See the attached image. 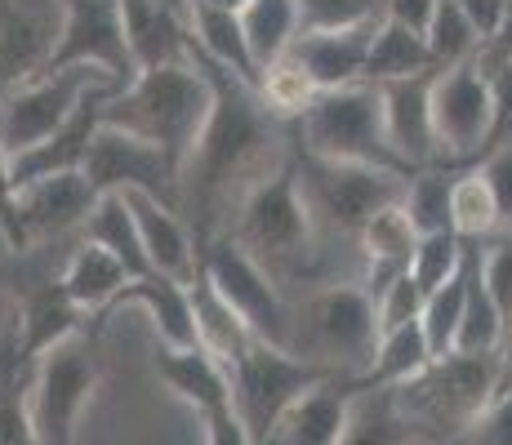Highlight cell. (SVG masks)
Listing matches in <instances>:
<instances>
[{
  "label": "cell",
  "mask_w": 512,
  "mask_h": 445,
  "mask_svg": "<svg viewBox=\"0 0 512 445\" xmlns=\"http://www.w3.org/2000/svg\"><path fill=\"white\" fill-rule=\"evenodd\" d=\"M294 165H299V187L317 232L352 245H357L361 227L383 205L406 196V183H410V174L374 170V165H352V161H321V156H308L299 147H294Z\"/></svg>",
  "instance_id": "obj_7"
},
{
  "label": "cell",
  "mask_w": 512,
  "mask_h": 445,
  "mask_svg": "<svg viewBox=\"0 0 512 445\" xmlns=\"http://www.w3.org/2000/svg\"><path fill=\"white\" fill-rule=\"evenodd\" d=\"M241 27L245 41L254 49V63L272 67L277 58H285L299 41V0H250L241 9Z\"/></svg>",
  "instance_id": "obj_33"
},
{
  "label": "cell",
  "mask_w": 512,
  "mask_h": 445,
  "mask_svg": "<svg viewBox=\"0 0 512 445\" xmlns=\"http://www.w3.org/2000/svg\"><path fill=\"white\" fill-rule=\"evenodd\" d=\"M125 18V41H130L134 67H165V63H187L192 58V23L165 9L161 0H121Z\"/></svg>",
  "instance_id": "obj_22"
},
{
  "label": "cell",
  "mask_w": 512,
  "mask_h": 445,
  "mask_svg": "<svg viewBox=\"0 0 512 445\" xmlns=\"http://www.w3.org/2000/svg\"><path fill=\"white\" fill-rule=\"evenodd\" d=\"M379 308L361 281H326L312 285L294 303V339L290 352L339 379L357 383L370 370L379 348Z\"/></svg>",
  "instance_id": "obj_4"
},
{
  "label": "cell",
  "mask_w": 512,
  "mask_h": 445,
  "mask_svg": "<svg viewBox=\"0 0 512 445\" xmlns=\"http://www.w3.org/2000/svg\"><path fill=\"white\" fill-rule=\"evenodd\" d=\"M81 174L90 178L98 196L107 192H152L161 201L179 205V170L165 161V152L147 138L116 130V125H98L90 156H85Z\"/></svg>",
  "instance_id": "obj_14"
},
{
  "label": "cell",
  "mask_w": 512,
  "mask_h": 445,
  "mask_svg": "<svg viewBox=\"0 0 512 445\" xmlns=\"http://www.w3.org/2000/svg\"><path fill=\"white\" fill-rule=\"evenodd\" d=\"M165 9H174V14L179 18H187V23H192V0H161Z\"/></svg>",
  "instance_id": "obj_52"
},
{
  "label": "cell",
  "mask_w": 512,
  "mask_h": 445,
  "mask_svg": "<svg viewBox=\"0 0 512 445\" xmlns=\"http://www.w3.org/2000/svg\"><path fill=\"white\" fill-rule=\"evenodd\" d=\"M121 196L134 210V223H139L152 272L170 276V281H179V285H192L196 276H201V245H196V232H192V223L183 219V210L152 192H121Z\"/></svg>",
  "instance_id": "obj_17"
},
{
  "label": "cell",
  "mask_w": 512,
  "mask_h": 445,
  "mask_svg": "<svg viewBox=\"0 0 512 445\" xmlns=\"http://www.w3.org/2000/svg\"><path fill=\"white\" fill-rule=\"evenodd\" d=\"M374 27H348V32H312L294 41V63L312 76L317 89H343L366 81V63H370V45H374Z\"/></svg>",
  "instance_id": "obj_23"
},
{
  "label": "cell",
  "mask_w": 512,
  "mask_h": 445,
  "mask_svg": "<svg viewBox=\"0 0 512 445\" xmlns=\"http://www.w3.org/2000/svg\"><path fill=\"white\" fill-rule=\"evenodd\" d=\"M419 227L415 219H410V210H406V196L401 201H392V205H383L374 219L361 227V236H357V250H361V263H366V290L374 294L379 285H388L392 276H401V272H410V259H415V250H419Z\"/></svg>",
  "instance_id": "obj_24"
},
{
  "label": "cell",
  "mask_w": 512,
  "mask_h": 445,
  "mask_svg": "<svg viewBox=\"0 0 512 445\" xmlns=\"http://www.w3.org/2000/svg\"><path fill=\"white\" fill-rule=\"evenodd\" d=\"M156 374L179 401H187L196 414H214L232 405V374L219 356H210L201 343L192 348H170L156 343Z\"/></svg>",
  "instance_id": "obj_21"
},
{
  "label": "cell",
  "mask_w": 512,
  "mask_h": 445,
  "mask_svg": "<svg viewBox=\"0 0 512 445\" xmlns=\"http://www.w3.org/2000/svg\"><path fill=\"white\" fill-rule=\"evenodd\" d=\"M432 361H437V352H432L428 334H423L419 321H410V325H397V330L379 334L370 370L361 374L357 383H366V388H401V383H410L419 370H428Z\"/></svg>",
  "instance_id": "obj_32"
},
{
  "label": "cell",
  "mask_w": 512,
  "mask_h": 445,
  "mask_svg": "<svg viewBox=\"0 0 512 445\" xmlns=\"http://www.w3.org/2000/svg\"><path fill=\"white\" fill-rule=\"evenodd\" d=\"M468 245L472 241H464V236H455V232H423L419 236V250H415V259H410V276L423 285V294L446 285L450 276L464 267Z\"/></svg>",
  "instance_id": "obj_40"
},
{
  "label": "cell",
  "mask_w": 512,
  "mask_h": 445,
  "mask_svg": "<svg viewBox=\"0 0 512 445\" xmlns=\"http://www.w3.org/2000/svg\"><path fill=\"white\" fill-rule=\"evenodd\" d=\"M432 14H437V0H383V18H397L415 32H428Z\"/></svg>",
  "instance_id": "obj_48"
},
{
  "label": "cell",
  "mask_w": 512,
  "mask_h": 445,
  "mask_svg": "<svg viewBox=\"0 0 512 445\" xmlns=\"http://www.w3.org/2000/svg\"><path fill=\"white\" fill-rule=\"evenodd\" d=\"M81 241H90V245H98V250L112 254V259H121L130 276L152 272L147 250H143V236H139V223H134V210L121 192L98 196L90 219H85V227H81Z\"/></svg>",
  "instance_id": "obj_30"
},
{
  "label": "cell",
  "mask_w": 512,
  "mask_h": 445,
  "mask_svg": "<svg viewBox=\"0 0 512 445\" xmlns=\"http://www.w3.org/2000/svg\"><path fill=\"white\" fill-rule=\"evenodd\" d=\"M468 276H472V245H468L464 267H459L446 285H437V290L428 294V303H423L419 325H423V334H428V343L437 356L455 352L459 325H464V308H468Z\"/></svg>",
  "instance_id": "obj_35"
},
{
  "label": "cell",
  "mask_w": 512,
  "mask_h": 445,
  "mask_svg": "<svg viewBox=\"0 0 512 445\" xmlns=\"http://www.w3.org/2000/svg\"><path fill=\"white\" fill-rule=\"evenodd\" d=\"M98 89H121L112 76L94 72V67H63V72H41L32 81L14 85L0 94V147L5 156L32 152L54 130H63L76 116V107Z\"/></svg>",
  "instance_id": "obj_10"
},
{
  "label": "cell",
  "mask_w": 512,
  "mask_h": 445,
  "mask_svg": "<svg viewBox=\"0 0 512 445\" xmlns=\"http://www.w3.org/2000/svg\"><path fill=\"white\" fill-rule=\"evenodd\" d=\"M504 312L495 308L486 281H481V245H472V276H468V308H464V325H459L455 352H499L504 343Z\"/></svg>",
  "instance_id": "obj_36"
},
{
  "label": "cell",
  "mask_w": 512,
  "mask_h": 445,
  "mask_svg": "<svg viewBox=\"0 0 512 445\" xmlns=\"http://www.w3.org/2000/svg\"><path fill=\"white\" fill-rule=\"evenodd\" d=\"M210 107H214V85L205 76V67L196 63L192 49L187 63L147 67V72L134 76L121 94H112L103 103V121L156 143L183 178L187 156H192L196 138L210 121Z\"/></svg>",
  "instance_id": "obj_3"
},
{
  "label": "cell",
  "mask_w": 512,
  "mask_h": 445,
  "mask_svg": "<svg viewBox=\"0 0 512 445\" xmlns=\"http://www.w3.org/2000/svg\"><path fill=\"white\" fill-rule=\"evenodd\" d=\"M192 41L210 63H219L223 72L241 76L245 85L259 89V63H254V49L245 41L241 14L232 9H214V5H196L192 0Z\"/></svg>",
  "instance_id": "obj_27"
},
{
  "label": "cell",
  "mask_w": 512,
  "mask_h": 445,
  "mask_svg": "<svg viewBox=\"0 0 512 445\" xmlns=\"http://www.w3.org/2000/svg\"><path fill=\"white\" fill-rule=\"evenodd\" d=\"M201 432H205V445H254L250 428H245L241 414H236V405L214 410V414H201Z\"/></svg>",
  "instance_id": "obj_46"
},
{
  "label": "cell",
  "mask_w": 512,
  "mask_h": 445,
  "mask_svg": "<svg viewBox=\"0 0 512 445\" xmlns=\"http://www.w3.org/2000/svg\"><path fill=\"white\" fill-rule=\"evenodd\" d=\"M423 303H428V294H423V285L415 281L410 272L392 276L388 285H379L374 290V308H379V330H397V325H410L423 316Z\"/></svg>",
  "instance_id": "obj_42"
},
{
  "label": "cell",
  "mask_w": 512,
  "mask_h": 445,
  "mask_svg": "<svg viewBox=\"0 0 512 445\" xmlns=\"http://www.w3.org/2000/svg\"><path fill=\"white\" fill-rule=\"evenodd\" d=\"M459 9L468 14V23L477 27L481 41H495V32L504 27V14H508V0H459Z\"/></svg>",
  "instance_id": "obj_47"
},
{
  "label": "cell",
  "mask_w": 512,
  "mask_h": 445,
  "mask_svg": "<svg viewBox=\"0 0 512 445\" xmlns=\"http://www.w3.org/2000/svg\"><path fill=\"white\" fill-rule=\"evenodd\" d=\"M423 36H428V49H432V58H437V72L464 67L486 49V41L477 36V27H472L468 14L459 9V0H437V14H432V23Z\"/></svg>",
  "instance_id": "obj_37"
},
{
  "label": "cell",
  "mask_w": 512,
  "mask_h": 445,
  "mask_svg": "<svg viewBox=\"0 0 512 445\" xmlns=\"http://www.w3.org/2000/svg\"><path fill=\"white\" fill-rule=\"evenodd\" d=\"M63 27V0H0V94L41 76Z\"/></svg>",
  "instance_id": "obj_16"
},
{
  "label": "cell",
  "mask_w": 512,
  "mask_h": 445,
  "mask_svg": "<svg viewBox=\"0 0 512 445\" xmlns=\"http://www.w3.org/2000/svg\"><path fill=\"white\" fill-rule=\"evenodd\" d=\"M58 276H63V290L72 294V303L85 316H98L116 294H121V285L130 281V272H125L121 259H112L107 250L81 241V236H76V250L63 259V267H58Z\"/></svg>",
  "instance_id": "obj_29"
},
{
  "label": "cell",
  "mask_w": 512,
  "mask_h": 445,
  "mask_svg": "<svg viewBox=\"0 0 512 445\" xmlns=\"http://www.w3.org/2000/svg\"><path fill=\"white\" fill-rule=\"evenodd\" d=\"M481 178L490 183L499 205V219H504V232H512V143H495L486 156L477 161Z\"/></svg>",
  "instance_id": "obj_44"
},
{
  "label": "cell",
  "mask_w": 512,
  "mask_h": 445,
  "mask_svg": "<svg viewBox=\"0 0 512 445\" xmlns=\"http://www.w3.org/2000/svg\"><path fill=\"white\" fill-rule=\"evenodd\" d=\"M410 76H437V58L428 49V36L397 23V18H379L370 63H366V81L388 85V81H410Z\"/></svg>",
  "instance_id": "obj_28"
},
{
  "label": "cell",
  "mask_w": 512,
  "mask_h": 445,
  "mask_svg": "<svg viewBox=\"0 0 512 445\" xmlns=\"http://www.w3.org/2000/svg\"><path fill=\"white\" fill-rule=\"evenodd\" d=\"M94 201H98V192L81 170L49 174V178H36V183L14 187V241H18V250L54 245V241H63V236H81Z\"/></svg>",
  "instance_id": "obj_15"
},
{
  "label": "cell",
  "mask_w": 512,
  "mask_h": 445,
  "mask_svg": "<svg viewBox=\"0 0 512 445\" xmlns=\"http://www.w3.org/2000/svg\"><path fill=\"white\" fill-rule=\"evenodd\" d=\"M464 445H512V392L499 397L477 423H472Z\"/></svg>",
  "instance_id": "obj_45"
},
{
  "label": "cell",
  "mask_w": 512,
  "mask_h": 445,
  "mask_svg": "<svg viewBox=\"0 0 512 445\" xmlns=\"http://www.w3.org/2000/svg\"><path fill=\"white\" fill-rule=\"evenodd\" d=\"M410 428L432 441H459L499 401V352H446L397 388Z\"/></svg>",
  "instance_id": "obj_6"
},
{
  "label": "cell",
  "mask_w": 512,
  "mask_h": 445,
  "mask_svg": "<svg viewBox=\"0 0 512 445\" xmlns=\"http://www.w3.org/2000/svg\"><path fill=\"white\" fill-rule=\"evenodd\" d=\"M201 276L232 303V312L250 325V334L272 348H290L294 339V303L285 290L263 272L228 232L201 245Z\"/></svg>",
  "instance_id": "obj_12"
},
{
  "label": "cell",
  "mask_w": 512,
  "mask_h": 445,
  "mask_svg": "<svg viewBox=\"0 0 512 445\" xmlns=\"http://www.w3.org/2000/svg\"><path fill=\"white\" fill-rule=\"evenodd\" d=\"M512 392V321L504 330V343H499V397Z\"/></svg>",
  "instance_id": "obj_50"
},
{
  "label": "cell",
  "mask_w": 512,
  "mask_h": 445,
  "mask_svg": "<svg viewBox=\"0 0 512 445\" xmlns=\"http://www.w3.org/2000/svg\"><path fill=\"white\" fill-rule=\"evenodd\" d=\"M63 67H94L121 89L139 76L125 41L121 0H63V27L45 72H63Z\"/></svg>",
  "instance_id": "obj_13"
},
{
  "label": "cell",
  "mask_w": 512,
  "mask_h": 445,
  "mask_svg": "<svg viewBox=\"0 0 512 445\" xmlns=\"http://www.w3.org/2000/svg\"><path fill=\"white\" fill-rule=\"evenodd\" d=\"M98 334L81 330L54 352L36 361L27 379V405H32L36 445H76L81 419L98 392Z\"/></svg>",
  "instance_id": "obj_8"
},
{
  "label": "cell",
  "mask_w": 512,
  "mask_h": 445,
  "mask_svg": "<svg viewBox=\"0 0 512 445\" xmlns=\"http://www.w3.org/2000/svg\"><path fill=\"white\" fill-rule=\"evenodd\" d=\"M450 183H455V170H446V165L410 174L406 210L419 232H450Z\"/></svg>",
  "instance_id": "obj_39"
},
{
  "label": "cell",
  "mask_w": 512,
  "mask_h": 445,
  "mask_svg": "<svg viewBox=\"0 0 512 445\" xmlns=\"http://www.w3.org/2000/svg\"><path fill=\"white\" fill-rule=\"evenodd\" d=\"M450 232L464 236L472 245L490 241V236H504L495 192H490V183L481 178L477 165L455 170V183H450Z\"/></svg>",
  "instance_id": "obj_34"
},
{
  "label": "cell",
  "mask_w": 512,
  "mask_h": 445,
  "mask_svg": "<svg viewBox=\"0 0 512 445\" xmlns=\"http://www.w3.org/2000/svg\"><path fill=\"white\" fill-rule=\"evenodd\" d=\"M259 98L268 103V112L277 116V121L290 125L294 116H299L303 107L317 98V85H312V76L303 72L299 63H294V54H285V58H277L272 67H263V76H259Z\"/></svg>",
  "instance_id": "obj_38"
},
{
  "label": "cell",
  "mask_w": 512,
  "mask_h": 445,
  "mask_svg": "<svg viewBox=\"0 0 512 445\" xmlns=\"http://www.w3.org/2000/svg\"><path fill=\"white\" fill-rule=\"evenodd\" d=\"M415 445H464V437H459V441H432V437H419Z\"/></svg>",
  "instance_id": "obj_53"
},
{
  "label": "cell",
  "mask_w": 512,
  "mask_h": 445,
  "mask_svg": "<svg viewBox=\"0 0 512 445\" xmlns=\"http://www.w3.org/2000/svg\"><path fill=\"white\" fill-rule=\"evenodd\" d=\"M187 290H192V312H196V343H201L210 356H219L223 365H232L236 356L254 343L250 325L232 312V303L223 299L205 276H196Z\"/></svg>",
  "instance_id": "obj_31"
},
{
  "label": "cell",
  "mask_w": 512,
  "mask_h": 445,
  "mask_svg": "<svg viewBox=\"0 0 512 445\" xmlns=\"http://www.w3.org/2000/svg\"><path fill=\"white\" fill-rule=\"evenodd\" d=\"M481 281H486L495 308L512 321V232H504L486 254H481Z\"/></svg>",
  "instance_id": "obj_43"
},
{
  "label": "cell",
  "mask_w": 512,
  "mask_h": 445,
  "mask_svg": "<svg viewBox=\"0 0 512 445\" xmlns=\"http://www.w3.org/2000/svg\"><path fill=\"white\" fill-rule=\"evenodd\" d=\"M383 18V0H299V36L348 32Z\"/></svg>",
  "instance_id": "obj_41"
},
{
  "label": "cell",
  "mask_w": 512,
  "mask_h": 445,
  "mask_svg": "<svg viewBox=\"0 0 512 445\" xmlns=\"http://www.w3.org/2000/svg\"><path fill=\"white\" fill-rule=\"evenodd\" d=\"M112 94H121V89H98V94H90L81 107H76V116L63 125V130H54L45 143H36L32 152L14 156V161H9V183L23 187V183H36V178H49V174L81 170L85 156H90L98 125H103V103Z\"/></svg>",
  "instance_id": "obj_20"
},
{
  "label": "cell",
  "mask_w": 512,
  "mask_h": 445,
  "mask_svg": "<svg viewBox=\"0 0 512 445\" xmlns=\"http://www.w3.org/2000/svg\"><path fill=\"white\" fill-rule=\"evenodd\" d=\"M415 441H419V432L410 428L397 388H366V383H352L348 423H343L339 445H415Z\"/></svg>",
  "instance_id": "obj_26"
},
{
  "label": "cell",
  "mask_w": 512,
  "mask_h": 445,
  "mask_svg": "<svg viewBox=\"0 0 512 445\" xmlns=\"http://www.w3.org/2000/svg\"><path fill=\"white\" fill-rule=\"evenodd\" d=\"M432 81L437 76H410V81L379 85L388 143L410 174L437 165V130H432Z\"/></svg>",
  "instance_id": "obj_18"
},
{
  "label": "cell",
  "mask_w": 512,
  "mask_h": 445,
  "mask_svg": "<svg viewBox=\"0 0 512 445\" xmlns=\"http://www.w3.org/2000/svg\"><path fill=\"white\" fill-rule=\"evenodd\" d=\"M348 397V379H330L321 388H312L308 397H299L281 414V423L263 445H339L343 423H348Z\"/></svg>",
  "instance_id": "obj_25"
},
{
  "label": "cell",
  "mask_w": 512,
  "mask_h": 445,
  "mask_svg": "<svg viewBox=\"0 0 512 445\" xmlns=\"http://www.w3.org/2000/svg\"><path fill=\"white\" fill-rule=\"evenodd\" d=\"M432 130H437V165L468 170L495 143V85L481 58L446 67L432 81Z\"/></svg>",
  "instance_id": "obj_11"
},
{
  "label": "cell",
  "mask_w": 512,
  "mask_h": 445,
  "mask_svg": "<svg viewBox=\"0 0 512 445\" xmlns=\"http://www.w3.org/2000/svg\"><path fill=\"white\" fill-rule=\"evenodd\" d=\"M196 5H214V9H232V14H241L250 0H196Z\"/></svg>",
  "instance_id": "obj_51"
},
{
  "label": "cell",
  "mask_w": 512,
  "mask_h": 445,
  "mask_svg": "<svg viewBox=\"0 0 512 445\" xmlns=\"http://www.w3.org/2000/svg\"><path fill=\"white\" fill-rule=\"evenodd\" d=\"M228 374H232V405L241 414V423L250 428L254 445H263L272 437L281 414L299 397H308L321 383L339 379V374L294 356L290 348H272V343H259V339L228 365Z\"/></svg>",
  "instance_id": "obj_9"
},
{
  "label": "cell",
  "mask_w": 512,
  "mask_h": 445,
  "mask_svg": "<svg viewBox=\"0 0 512 445\" xmlns=\"http://www.w3.org/2000/svg\"><path fill=\"white\" fill-rule=\"evenodd\" d=\"M121 308H143L152 316V330L156 343H170V348H192L196 343V312H192V290L161 272H147V276H130L121 285L112 303L98 312V321L90 325V334H98L107 321H112Z\"/></svg>",
  "instance_id": "obj_19"
},
{
  "label": "cell",
  "mask_w": 512,
  "mask_h": 445,
  "mask_svg": "<svg viewBox=\"0 0 512 445\" xmlns=\"http://www.w3.org/2000/svg\"><path fill=\"white\" fill-rule=\"evenodd\" d=\"M228 236L250 254L277 285H308L321 263V232L303 201L299 165L290 156L272 174H263L236 205Z\"/></svg>",
  "instance_id": "obj_2"
},
{
  "label": "cell",
  "mask_w": 512,
  "mask_h": 445,
  "mask_svg": "<svg viewBox=\"0 0 512 445\" xmlns=\"http://www.w3.org/2000/svg\"><path fill=\"white\" fill-rule=\"evenodd\" d=\"M486 63H512V0H508V14H504V27L495 32V41L481 49Z\"/></svg>",
  "instance_id": "obj_49"
},
{
  "label": "cell",
  "mask_w": 512,
  "mask_h": 445,
  "mask_svg": "<svg viewBox=\"0 0 512 445\" xmlns=\"http://www.w3.org/2000/svg\"><path fill=\"white\" fill-rule=\"evenodd\" d=\"M196 63L205 67V76L214 85V107H210V121H205L201 138H196L192 156L183 165L179 210L192 223L196 245H210L214 236L228 232L241 196L290 156L281 147V143H290L285 138L290 125L268 112L259 89L245 85L241 76L223 72L201 49H196Z\"/></svg>",
  "instance_id": "obj_1"
},
{
  "label": "cell",
  "mask_w": 512,
  "mask_h": 445,
  "mask_svg": "<svg viewBox=\"0 0 512 445\" xmlns=\"http://www.w3.org/2000/svg\"><path fill=\"white\" fill-rule=\"evenodd\" d=\"M290 143L308 156H321V161H352V165H374V170L410 174L388 143L383 94L370 81L343 89H317V98L290 121Z\"/></svg>",
  "instance_id": "obj_5"
}]
</instances>
